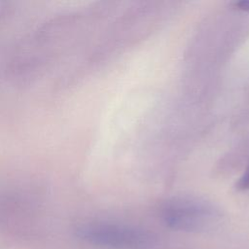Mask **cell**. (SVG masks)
I'll use <instances>...</instances> for the list:
<instances>
[{"label":"cell","mask_w":249,"mask_h":249,"mask_svg":"<svg viewBox=\"0 0 249 249\" xmlns=\"http://www.w3.org/2000/svg\"><path fill=\"white\" fill-rule=\"evenodd\" d=\"M166 227L181 231H200L212 227L220 218L218 210L204 200L178 196L167 200L161 209Z\"/></svg>","instance_id":"obj_2"},{"label":"cell","mask_w":249,"mask_h":249,"mask_svg":"<svg viewBox=\"0 0 249 249\" xmlns=\"http://www.w3.org/2000/svg\"><path fill=\"white\" fill-rule=\"evenodd\" d=\"M235 7L238 10L242 11H249V1H240L235 3Z\"/></svg>","instance_id":"obj_4"},{"label":"cell","mask_w":249,"mask_h":249,"mask_svg":"<svg viewBox=\"0 0 249 249\" xmlns=\"http://www.w3.org/2000/svg\"><path fill=\"white\" fill-rule=\"evenodd\" d=\"M236 187L238 190H241V191L249 190V168L240 177V179L236 184Z\"/></svg>","instance_id":"obj_3"},{"label":"cell","mask_w":249,"mask_h":249,"mask_svg":"<svg viewBox=\"0 0 249 249\" xmlns=\"http://www.w3.org/2000/svg\"><path fill=\"white\" fill-rule=\"evenodd\" d=\"M76 235L95 246L112 249H153L157 236L143 229L110 222H92L79 226Z\"/></svg>","instance_id":"obj_1"}]
</instances>
